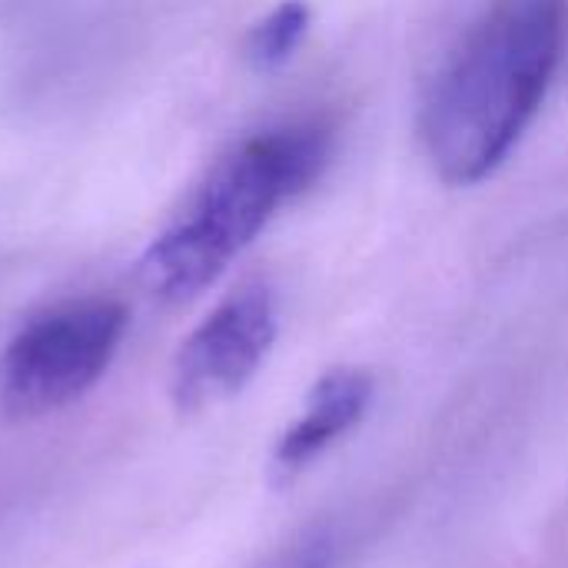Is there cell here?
I'll list each match as a JSON object with an SVG mask.
<instances>
[{"mask_svg": "<svg viewBox=\"0 0 568 568\" xmlns=\"http://www.w3.org/2000/svg\"><path fill=\"white\" fill-rule=\"evenodd\" d=\"M566 47V0H496L453 47L419 110V140L449 186L493 176L532 126Z\"/></svg>", "mask_w": 568, "mask_h": 568, "instance_id": "obj_1", "label": "cell"}, {"mask_svg": "<svg viewBox=\"0 0 568 568\" xmlns=\"http://www.w3.org/2000/svg\"><path fill=\"white\" fill-rule=\"evenodd\" d=\"M333 133L323 120H286L236 143L136 263L156 303L176 306L210 290L266 223L329 163Z\"/></svg>", "mask_w": 568, "mask_h": 568, "instance_id": "obj_2", "label": "cell"}, {"mask_svg": "<svg viewBox=\"0 0 568 568\" xmlns=\"http://www.w3.org/2000/svg\"><path fill=\"white\" fill-rule=\"evenodd\" d=\"M126 306L103 296L70 300L33 316L0 356V406L13 419H37L87 396L110 369Z\"/></svg>", "mask_w": 568, "mask_h": 568, "instance_id": "obj_3", "label": "cell"}, {"mask_svg": "<svg viewBox=\"0 0 568 568\" xmlns=\"http://www.w3.org/2000/svg\"><path fill=\"white\" fill-rule=\"evenodd\" d=\"M280 333L273 290L263 283L230 293L180 346L170 396L180 413H203L233 399L266 363Z\"/></svg>", "mask_w": 568, "mask_h": 568, "instance_id": "obj_4", "label": "cell"}, {"mask_svg": "<svg viewBox=\"0 0 568 568\" xmlns=\"http://www.w3.org/2000/svg\"><path fill=\"white\" fill-rule=\"evenodd\" d=\"M376 383L366 369L336 366L316 379L306 396L300 419L280 436L270 456V483L290 486L296 483L323 453H329L343 436H349L373 406Z\"/></svg>", "mask_w": 568, "mask_h": 568, "instance_id": "obj_5", "label": "cell"}, {"mask_svg": "<svg viewBox=\"0 0 568 568\" xmlns=\"http://www.w3.org/2000/svg\"><path fill=\"white\" fill-rule=\"evenodd\" d=\"M310 20H313V10L306 0H283L266 17H260L250 27L246 43H243L250 67L260 73H270V70H280L283 63H290L310 33Z\"/></svg>", "mask_w": 568, "mask_h": 568, "instance_id": "obj_6", "label": "cell"}, {"mask_svg": "<svg viewBox=\"0 0 568 568\" xmlns=\"http://www.w3.org/2000/svg\"><path fill=\"white\" fill-rule=\"evenodd\" d=\"M290 568H326V559H323V556H306V559L293 562Z\"/></svg>", "mask_w": 568, "mask_h": 568, "instance_id": "obj_7", "label": "cell"}]
</instances>
